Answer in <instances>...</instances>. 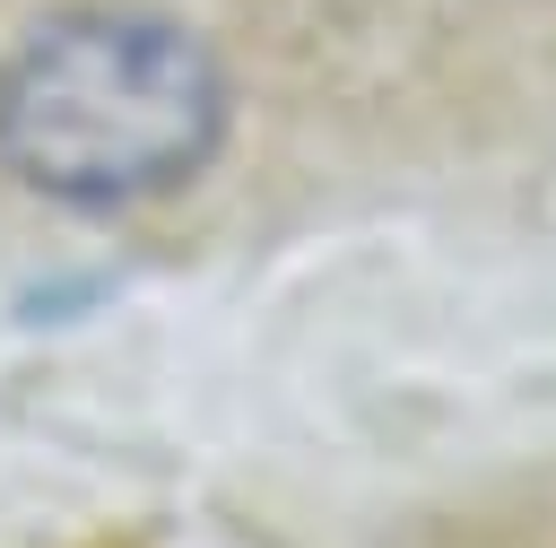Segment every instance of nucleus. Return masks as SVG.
Returning a JSON list of instances; mask_svg holds the SVG:
<instances>
[{
	"label": "nucleus",
	"mask_w": 556,
	"mask_h": 548,
	"mask_svg": "<svg viewBox=\"0 0 556 548\" xmlns=\"http://www.w3.org/2000/svg\"><path fill=\"white\" fill-rule=\"evenodd\" d=\"M226 113V61L156 9H61L0 61V165L87 217L200 183Z\"/></svg>",
	"instance_id": "f257e3e1"
}]
</instances>
